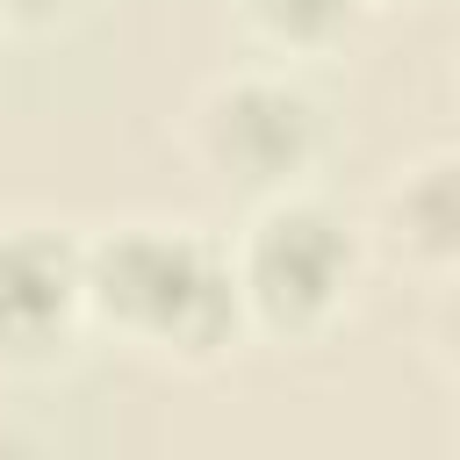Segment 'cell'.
<instances>
[{"label": "cell", "instance_id": "cell-1", "mask_svg": "<svg viewBox=\"0 0 460 460\" xmlns=\"http://www.w3.org/2000/svg\"><path fill=\"white\" fill-rule=\"evenodd\" d=\"M79 252H86V316L115 345L180 374H208L237 345H252L216 230L122 216V223L86 230Z\"/></svg>", "mask_w": 460, "mask_h": 460}, {"label": "cell", "instance_id": "cell-2", "mask_svg": "<svg viewBox=\"0 0 460 460\" xmlns=\"http://www.w3.org/2000/svg\"><path fill=\"white\" fill-rule=\"evenodd\" d=\"M223 259H230V288L244 309V338L295 345V352L345 331L374 273L367 223L345 216L316 187L244 201V223L223 237Z\"/></svg>", "mask_w": 460, "mask_h": 460}, {"label": "cell", "instance_id": "cell-3", "mask_svg": "<svg viewBox=\"0 0 460 460\" xmlns=\"http://www.w3.org/2000/svg\"><path fill=\"white\" fill-rule=\"evenodd\" d=\"M180 151L208 187L266 201L288 187H316V165L331 151V115L316 86L295 79V65H273V58L230 65L187 101Z\"/></svg>", "mask_w": 460, "mask_h": 460}, {"label": "cell", "instance_id": "cell-4", "mask_svg": "<svg viewBox=\"0 0 460 460\" xmlns=\"http://www.w3.org/2000/svg\"><path fill=\"white\" fill-rule=\"evenodd\" d=\"M86 252L65 223H0V381H43L79 359Z\"/></svg>", "mask_w": 460, "mask_h": 460}, {"label": "cell", "instance_id": "cell-5", "mask_svg": "<svg viewBox=\"0 0 460 460\" xmlns=\"http://www.w3.org/2000/svg\"><path fill=\"white\" fill-rule=\"evenodd\" d=\"M367 244H374V259L402 266L417 288L460 280V151L453 144H424V151L395 158V172L374 194Z\"/></svg>", "mask_w": 460, "mask_h": 460}, {"label": "cell", "instance_id": "cell-6", "mask_svg": "<svg viewBox=\"0 0 460 460\" xmlns=\"http://www.w3.org/2000/svg\"><path fill=\"white\" fill-rule=\"evenodd\" d=\"M237 7V29L252 50H266L273 65H316V58H338L359 22L374 14V0H230Z\"/></svg>", "mask_w": 460, "mask_h": 460}, {"label": "cell", "instance_id": "cell-7", "mask_svg": "<svg viewBox=\"0 0 460 460\" xmlns=\"http://www.w3.org/2000/svg\"><path fill=\"white\" fill-rule=\"evenodd\" d=\"M79 0H0V36H50Z\"/></svg>", "mask_w": 460, "mask_h": 460}, {"label": "cell", "instance_id": "cell-8", "mask_svg": "<svg viewBox=\"0 0 460 460\" xmlns=\"http://www.w3.org/2000/svg\"><path fill=\"white\" fill-rule=\"evenodd\" d=\"M374 7H381V0H374Z\"/></svg>", "mask_w": 460, "mask_h": 460}]
</instances>
